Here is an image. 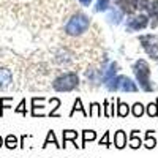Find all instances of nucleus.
Returning a JSON list of instances; mask_svg holds the SVG:
<instances>
[{
  "label": "nucleus",
  "mask_w": 158,
  "mask_h": 158,
  "mask_svg": "<svg viewBox=\"0 0 158 158\" xmlns=\"http://www.w3.org/2000/svg\"><path fill=\"white\" fill-rule=\"evenodd\" d=\"M147 10H149V15H150V19H152L150 27L155 29L156 25H158V0H155V2H150L149 6H147Z\"/></svg>",
  "instance_id": "7"
},
{
  "label": "nucleus",
  "mask_w": 158,
  "mask_h": 158,
  "mask_svg": "<svg viewBox=\"0 0 158 158\" xmlns=\"http://www.w3.org/2000/svg\"><path fill=\"white\" fill-rule=\"evenodd\" d=\"M79 2H81V3L84 5V6H89V5L92 3V0H79Z\"/></svg>",
  "instance_id": "28"
},
{
  "label": "nucleus",
  "mask_w": 158,
  "mask_h": 158,
  "mask_svg": "<svg viewBox=\"0 0 158 158\" xmlns=\"http://www.w3.org/2000/svg\"><path fill=\"white\" fill-rule=\"evenodd\" d=\"M100 146H104V147H109V133H104V136L100 139Z\"/></svg>",
  "instance_id": "26"
},
{
  "label": "nucleus",
  "mask_w": 158,
  "mask_h": 158,
  "mask_svg": "<svg viewBox=\"0 0 158 158\" xmlns=\"http://www.w3.org/2000/svg\"><path fill=\"white\" fill-rule=\"evenodd\" d=\"M117 70H118V65H117L115 62H112V63L109 65V68L104 71L103 81H104V82H108V81H111L112 77H115V76H117Z\"/></svg>",
  "instance_id": "11"
},
{
  "label": "nucleus",
  "mask_w": 158,
  "mask_h": 158,
  "mask_svg": "<svg viewBox=\"0 0 158 158\" xmlns=\"http://www.w3.org/2000/svg\"><path fill=\"white\" fill-rule=\"evenodd\" d=\"M52 104H56V106H60V100L59 98H52ZM56 109L57 108H54L51 112H49V115H56Z\"/></svg>",
  "instance_id": "27"
},
{
  "label": "nucleus",
  "mask_w": 158,
  "mask_h": 158,
  "mask_svg": "<svg viewBox=\"0 0 158 158\" xmlns=\"http://www.w3.org/2000/svg\"><path fill=\"white\" fill-rule=\"evenodd\" d=\"M138 133H139V131H133V135L130 136V146L133 149H139L141 144H142V139L138 136Z\"/></svg>",
  "instance_id": "15"
},
{
  "label": "nucleus",
  "mask_w": 158,
  "mask_h": 158,
  "mask_svg": "<svg viewBox=\"0 0 158 158\" xmlns=\"http://www.w3.org/2000/svg\"><path fill=\"white\" fill-rule=\"evenodd\" d=\"M13 82V74L8 68H0V89H3Z\"/></svg>",
  "instance_id": "8"
},
{
  "label": "nucleus",
  "mask_w": 158,
  "mask_h": 158,
  "mask_svg": "<svg viewBox=\"0 0 158 158\" xmlns=\"http://www.w3.org/2000/svg\"><path fill=\"white\" fill-rule=\"evenodd\" d=\"M108 90L111 92H117V90H122V92H138V85L131 81L130 77L127 76H115L112 77L111 81L104 82Z\"/></svg>",
  "instance_id": "4"
},
{
  "label": "nucleus",
  "mask_w": 158,
  "mask_h": 158,
  "mask_svg": "<svg viewBox=\"0 0 158 158\" xmlns=\"http://www.w3.org/2000/svg\"><path fill=\"white\" fill-rule=\"evenodd\" d=\"M147 114L149 117H156L158 115V103H150L147 106Z\"/></svg>",
  "instance_id": "20"
},
{
  "label": "nucleus",
  "mask_w": 158,
  "mask_h": 158,
  "mask_svg": "<svg viewBox=\"0 0 158 158\" xmlns=\"http://www.w3.org/2000/svg\"><path fill=\"white\" fill-rule=\"evenodd\" d=\"M108 8H109V0H98L95 6L97 11H106Z\"/></svg>",
  "instance_id": "22"
},
{
  "label": "nucleus",
  "mask_w": 158,
  "mask_h": 158,
  "mask_svg": "<svg viewBox=\"0 0 158 158\" xmlns=\"http://www.w3.org/2000/svg\"><path fill=\"white\" fill-rule=\"evenodd\" d=\"M149 25V18L146 15H138V16H131L128 19V24H127V30H142Z\"/></svg>",
  "instance_id": "6"
},
{
  "label": "nucleus",
  "mask_w": 158,
  "mask_h": 158,
  "mask_svg": "<svg viewBox=\"0 0 158 158\" xmlns=\"http://www.w3.org/2000/svg\"><path fill=\"white\" fill-rule=\"evenodd\" d=\"M15 111H16V112H19V114H24V115L27 114V109H25V100H22V101L19 103V106H18Z\"/></svg>",
  "instance_id": "25"
},
{
  "label": "nucleus",
  "mask_w": 158,
  "mask_h": 158,
  "mask_svg": "<svg viewBox=\"0 0 158 158\" xmlns=\"http://www.w3.org/2000/svg\"><path fill=\"white\" fill-rule=\"evenodd\" d=\"M79 85V76L76 73H65L54 79L52 87L57 92H71Z\"/></svg>",
  "instance_id": "3"
},
{
  "label": "nucleus",
  "mask_w": 158,
  "mask_h": 158,
  "mask_svg": "<svg viewBox=\"0 0 158 158\" xmlns=\"http://www.w3.org/2000/svg\"><path fill=\"white\" fill-rule=\"evenodd\" d=\"M5 147L8 149H16L18 147V138L15 135H8L5 138Z\"/></svg>",
  "instance_id": "16"
},
{
  "label": "nucleus",
  "mask_w": 158,
  "mask_h": 158,
  "mask_svg": "<svg viewBox=\"0 0 158 158\" xmlns=\"http://www.w3.org/2000/svg\"><path fill=\"white\" fill-rule=\"evenodd\" d=\"M90 25V19L82 15V13H79V15H74L68 22H67V27H65V32L71 36H77V35H82L84 32H87Z\"/></svg>",
  "instance_id": "2"
},
{
  "label": "nucleus",
  "mask_w": 158,
  "mask_h": 158,
  "mask_svg": "<svg viewBox=\"0 0 158 158\" xmlns=\"http://www.w3.org/2000/svg\"><path fill=\"white\" fill-rule=\"evenodd\" d=\"M3 144H5V141H3L2 136H0V147H3Z\"/></svg>",
  "instance_id": "29"
},
{
  "label": "nucleus",
  "mask_w": 158,
  "mask_h": 158,
  "mask_svg": "<svg viewBox=\"0 0 158 158\" xmlns=\"http://www.w3.org/2000/svg\"><path fill=\"white\" fill-rule=\"evenodd\" d=\"M95 139H97V133H95V131H90V130L82 131V146L81 147H85V144L89 141H95Z\"/></svg>",
  "instance_id": "14"
},
{
  "label": "nucleus",
  "mask_w": 158,
  "mask_h": 158,
  "mask_svg": "<svg viewBox=\"0 0 158 158\" xmlns=\"http://www.w3.org/2000/svg\"><path fill=\"white\" fill-rule=\"evenodd\" d=\"M90 108H92V109H90V115H92V114H97L98 117H101V109H100V104H98V103H94Z\"/></svg>",
  "instance_id": "24"
},
{
  "label": "nucleus",
  "mask_w": 158,
  "mask_h": 158,
  "mask_svg": "<svg viewBox=\"0 0 158 158\" xmlns=\"http://www.w3.org/2000/svg\"><path fill=\"white\" fill-rule=\"evenodd\" d=\"M156 144L158 142H156V139L153 136V131H147V133H146V139H144V146H146L147 149H153Z\"/></svg>",
  "instance_id": "13"
},
{
  "label": "nucleus",
  "mask_w": 158,
  "mask_h": 158,
  "mask_svg": "<svg viewBox=\"0 0 158 158\" xmlns=\"http://www.w3.org/2000/svg\"><path fill=\"white\" fill-rule=\"evenodd\" d=\"M128 112H130V106H128V104H125V103H122V101H118V109H117V114L120 115V117H127V115H128Z\"/></svg>",
  "instance_id": "18"
},
{
  "label": "nucleus",
  "mask_w": 158,
  "mask_h": 158,
  "mask_svg": "<svg viewBox=\"0 0 158 158\" xmlns=\"http://www.w3.org/2000/svg\"><path fill=\"white\" fill-rule=\"evenodd\" d=\"M131 112H133V115L135 117H141L142 114H144V106L141 103H136L133 108H131Z\"/></svg>",
  "instance_id": "21"
},
{
  "label": "nucleus",
  "mask_w": 158,
  "mask_h": 158,
  "mask_svg": "<svg viewBox=\"0 0 158 158\" xmlns=\"http://www.w3.org/2000/svg\"><path fill=\"white\" fill-rule=\"evenodd\" d=\"M133 70H135V76L138 79L141 89L144 92H152L153 90V84L150 81V68H149V65L144 60H138L135 63Z\"/></svg>",
  "instance_id": "1"
},
{
  "label": "nucleus",
  "mask_w": 158,
  "mask_h": 158,
  "mask_svg": "<svg viewBox=\"0 0 158 158\" xmlns=\"http://www.w3.org/2000/svg\"><path fill=\"white\" fill-rule=\"evenodd\" d=\"M76 111H81V112H82L84 115H87V114L84 112V109H82V101L79 100V98H77V100L74 101V108H73V111H71V115H73V114H74Z\"/></svg>",
  "instance_id": "23"
},
{
  "label": "nucleus",
  "mask_w": 158,
  "mask_h": 158,
  "mask_svg": "<svg viewBox=\"0 0 158 158\" xmlns=\"http://www.w3.org/2000/svg\"><path fill=\"white\" fill-rule=\"evenodd\" d=\"M139 41H141L144 51L153 60L158 59V36L156 35H142V36H139Z\"/></svg>",
  "instance_id": "5"
},
{
  "label": "nucleus",
  "mask_w": 158,
  "mask_h": 158,
  "mask_svg": "<svg viewBox=\"0 0 158 158\" xmlns=\"http://www.w3.org/2000/svg\"><path fill=\"white\" fill-rule=\"evenodd\" d=\"M49 142H54V146L60 147V146H59V142H57V138H56V135H54V131H52V130L48 133V138H46V141H44V146H43V147H48V146H49Z\"/></svg>",
  "instance_id": "19"
},
{
  "label": "nucleus",
  "mask_w": 158,
  "mask_h": 158,
  "mask_svg": "<svg viewBox=\"0 0 158 158\" xmlns=\"http://www.w3.org/2000/svg\"><path fill=\"white\" fill-rule=\"evenodd\" d=\"M114 146L117 149H123L127 146V135H125V131L122 130H118L117 133H115V138H114Z\"/></svg>",
  "instance_id": "9"
},
{
  "label": "nucleus",
  "mask_w": 158,
  "mask_h": 158,
  "mask_svg": "<svg viewBox=\"0 0 158 158\" xmlns=\"http://www.w3.org/2000/svg\"><path fill=\"white\" fill-rule=\"evenodd\" d=\"M79 133H76L74 130H65L63 131V146L62 147H67V141H73V146L74 147H79L76 144V138H77Z\"/></svg>",
  "instance_id": "10"
},
{
  "label": "nucleus",
  "mask_w": 158,
  "mask_h": 158,
  "mask_svg": "<svg viewBox=\"0 0 158 158\" xmlns=\"http://www.w3.org/2000/svg\"><path fill=\"white\" fill-rule=\"evenodd\" d=\"M122 16H123V11L114 8V10H111V13L108 15V19H109V22H112V24H120V22H122Z\"/></svg>",
  "instance_id": "12"
},
{
  "label": "nucleus",
  "mask_w": 158,
  "mask_h": 158,
  "mask_svg": "<svg viewBox=\"0 0 158 158\" xmlns=\"http://www.w3.org/2000/svg\"><path fill=\"white\" fill-rule=\"evenodd\" d=\"M13 101L11 97H3V98H0V115H3V111L6 108H10V103Z\"/></svg>",
  "instance_id": "17"
}]
</instances>
